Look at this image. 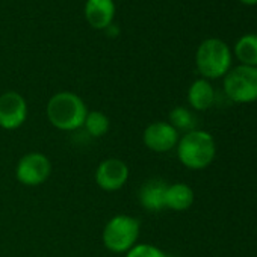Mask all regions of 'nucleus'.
Here are the masks:
<instances>
[{"label":"nucleus","mask_w":257,"mask_h":257,"mask_svg":"<svg viewBox=\"0 0 257 257\" xmlns=\"http://www.w3.org/2000/svg\"><path fill=\"white\" fill-rule=\"evenodd\" d=\"M88 109L85 101L74 92L62 91L50 97L46 115L49 122L64 132H73L83 127Z\"/></svg>","instance_id":"f257e3e1"},{"label":"nucleus","mask_w":257,"mask_h":257,"mask_svg":"<svg viewBox=\"0 0 257 257\" xmlns=\"http://www.w3.org/2000/svg\"><path fill=\"white\" fill-rule=\"evenodd\" d=\"M177 158L180 164L189 170L207 168L216 156V144L213 137L206 131H191L177 143Z\"/></svg>","instance_id":"f03ea898"},{"label":"nucleus","mask_w":257,"mask_h":257,"mask_svg":"<svg viewBox=\"0 0 257 257\" xmlns=\"http://www.w3.org/2000/svg\"><path fill=\"white\" fill-rule=\"evenodd\" d=\"M195 64L203 79H219L231 67V52L222 40L207 38L197 49Z\"/></svg>","instance_id":"7ed1b4c3"},{"label":"nucleus","mask_w":257,"mask_h":257,"mask_svg":"<svg viewBox=\"0 0 257 257\" xmlns=\"http://www.w3.org/2000/svg\"><path fill=\"white\" fill-rule=\"evenodd\" d=\"M141 224L135 216L115 215L103 228V243L112 252H127L132 249L140 237Z\"/></svg>","instance_id":"20e7f679"},{"label":"nucleus","mask_w":257,"mask_h":257,"mask_svg":"<svg viewBox=\"0 0 257 257\" xmlns=\"http://www.w3.org/2000/svg\"><path fill=\"white\" fill-rule=\"evenodd\" d=\"M225 95L239 104L257 101V67L237 65L224 76Z\"/></svg>","instance_id":"39448f33"},{"label":"nucleus","mask_w":257,"mask_h":257,"mask_svg":"<svg viewBox=\"0 0 257 257\" xmlns=\"http://www.w3.org/2000/svg\"><path fill=\"white\" fill-rule=\"evenodd\" d=\"M52 174V164L50 159L38 152H32L25 155L16 168L17 180L25 186H40Z\"/></svg>","instance_id":"423d86ee"},{"label":"nucleus","mask_w":257,"mask_h":257,"mask_svg":"<svg viewBox=\"0 0 257 257\" xmlns=\"http://www.w3.org/2000/svg\"><path fill=\"white\" fill-rule=\"evenodd\" d=\"M28 103L16 91H7L0 95V127L5 131H16L26 122Z\"/></svg>","instance_id":"0eeeda50"},{"label":"nucleus","mask_w":257,"mask_h":257,"mask_svg":"<svg viewBox=\"0 0 257 257\" xmlns=\"http://www.w3.org/2000/svg\"><path fill=\"white\" fill-rule=\"evenodd\" d=\"M180 137L168 121H155L146 127L143 134L144 146L155 153H167L177 147Z\"/></svg>","instance_id":"6e6552de"},{"label":"nucleus","mask_w":257,"mask_h":257,"mask_svg":"<svg viewBox=\"0 0 257 257\" xmlns=\"http://www.w3.org/2000/svg\"><path fill=\"white\" fill-rule=\"evenodd\" d=\"M94 179L98 188H101L103 191H118L128 180V167L125 162L116 158L104 159L98 164Z\"/></svg>","instance_id":"1a4fd4ad"},{"label":"nucleus","mask_w":257,"mask_h":257,"mask_svg":"<svg viewBox=\"0 0 257 257\" xmlns=\"http://www.w3.org/2000/svg\"><path fill=\"white\" fill-rule=\"evenodd\" d=\"M167 188H168V183L159 177H153L144 182L138 194L141 206L150 212H161L167 209L165 207Z\"/></svg>","instance_id":"9d476101"},{"label":"nucleus","mask_w":257,"mask_h":257,"mask_svg":"<svg viewBox=\"0 0 257 257\" xmlns=\"http://www.w3.org/2000/svg\"><path fill=\"white\" fill-rule=\"evenodd\" d=\"M85 17L91 28L107 29L115 17L113 0H86Z\"/></svg>","instance_id":"9b49d317"},{"label":"nucleus","mask_w":257,"mask_h":257,"mask_svg":"<svg viewBox=\"0 0 257 257\" xmlns=\"http://www.w3.org/2000/svg\"><path fill=\"white\" fill-rule=\"evenodd\" d=\"M195 200L194 189L186 183H173L167 188L165 195V207L174 212H185L188 210Z\"/></svg>","instance_id":"f8f14e48"},{"label":"nucleus","mask_w":257,"mask_h":257,"mask_svg":"<svg viewBox=\"0 0 257 257\" xmlns=\"http://www.w3.org/2000/svg\"><path fill=\"white\" fill-rule=\"evenodd\" d=\"M188 101L195 110H207L215 101V89L207 79H197L188 89Z\"/></svg>","instance_id":"ddd939ff"},{"label":"nucleus","mask_w":257,"mask_h":257,"mask_svg":"<svg viewBox=\"0 0 257 257\" xmlns=\"http://www.w3.org/2000/svg\"><path fill=\"white\" fill-rule=\"evenodd\" d=\"M234 55L242 65L257 67V34L239 38L234 46Z\"/></svg>","instance_id":"4468645a"},{"label":"nucleus","mask_w":257,"mask_h":257,"mask_svg":"<svg viewBox=\"0 0 257 257\" xmlns=\"http://www.w3.org/2000/svg\"><path fill=\"white\" fill-rule=\"evenodd\" d=\"M85 131L92 138H101L109 132L110 119L106 113L101 110H88L85 122H83Z\"/></svg>","instance_id":"2eb2a0df"},{"label":"nucleus","mask_w":257,"mask_h":257,"mask_svg":"<svg viewBox=\"0 0 257 257\" xmlns=\"http://www.w3.org/2000/svg\"><path fill=\"white\" fill-rule=\"evenodd\" d=\"M177 132H191V131H195V116L194 113L183 107V106H177L174 107L171 112H170V121H168Z\"/></svg>","instance_id":"dca6fc26"},{"label":"nucleus","mask_w":257,"mask_h":257,"mask_svg":"<svg viewBox=\"0 0 257 257\" xmlns=\"http://www.w3.org/2000/svg\"><path fill=\"white\" fill-rule=\"evenodd\" d=\"M125 257H170L159 246L152 243H137L125 252Z\"/></svg>","instance_id":"f3484780"},{"label":"nucleus","mask_w":257,"mask_h":257,"mask_svg":"<svg viewBox=\"0 0 257 257\" xmlns=\"http://www.w3.org/2000/svg\"><path fill=\"white\" fill-rule=\"evenodd\" d=\"M242 4H245V5H255L257 4V0H240Z\"/></svg>","instance_id":"a211bd4d"},{"label":"nucleus","mask_w":257,"mask_h":257,"mask_svg":"<svg viewBox=\"0 0 257 257\" xmlns=\"http://www.w3.org/2000/svg\"><path fill=\"white\" fill-rule=\"evenodd\" d=\"M173 257H182V255H173Z\"/></svg>","instance_id":"6ab92c4d"}]
</instances>
